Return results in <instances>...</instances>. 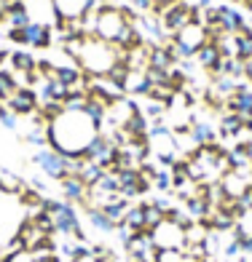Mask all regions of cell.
Returning a JSON list of instances; mask_svg holds the SVG:
<instances>
[{"mask_svg": "<svg viewBox=\"0 0 252 262\" xmlns=\"http://www.w3.org/2000/svg\"><path fill=\"white\" fill-rule=\"evenodd\" d=\"M51 214L54 220V230L62 233V235H73L75 241H86V235L81 230V220H78V211L70 201H54V198H43V206Z\"/></svg>", "mask_w": 252, "mask_h": 262, "instance_id": "3", "label": "cell"}, {"mask_svg": "<svg viewBox=\"0 0 252 262\" xmlns=\"http://www.w3.org/2000/svg\"><path fill=\"white\" fill-rule=\"evenodd\" d=\"M115 152H118V145L107 134H102V131H100V134L94 137V142L86 147L83 158L91 161V163H97V166H102V169L107 171L113 166V161H115Z\"/></svg>", "mask_w": 252, "mask_h": 262, "instance_id": "5", "label": "cell"}, {"mask_svg": "<svg viewBox=\"0 0 252 262\" xmlns=\"http://www.w3.org/2000/svg\"><path fill=\"white\" fill-rule=\"evenodd\" d=\"M185 214L193 222H199V220H207L209 217V211H212V206H209V201L207 198H201V195H190V198H185Z\"/></svg>", "mask_w": 252, "mask_h": 262, "instance_id": "20", "label": "cell"}, {"mask_svg": "<svg viewBox=\"0 0 252 262\" xmlns=\"http://www.w3.org/2000/svg\"><path fill=\"white\" fill-rule=\"evenodd\" d=\"M3 262H32V254H30V252H25V249H19V252L6 254V259H3Z\"/></svg>", "mask_w": 252, "mask_h": 262, "instance_id": "36", "label": "cell"}, {"mask_svg": "<svg viewBox=\"0 0 252 262\" xmlns=\"http://www.w3.org/2000/svg\"><path fill=\"white\" fill-rule=\"evenodd\" d=\"M121 49L113 43H107L97 35H86L81 43V51H78V67H83V73L91 75V78H102L113 70V64L121 62Z\"/></svg>", "mask_w": 252, "mask_h": 262, "instance_id": "2", "label": "cell"}, {"mask_svg": "<svg viewBox=\"0 0 252 262\" xmlns=\"http://www.w3.org/2000/svg\"><path fill=\"white\" fill-rule=\"evenodd\" d=\"M30 14V21L35 25H43V27H56L59 25V14H56V6L54 0H22Z\"/></svg>", "mask_w": 252, "mask_h": 262, "instance_id": "9", "label": "cell"}, {"mask_svg": "<svg viewBox=\"0 0 252 262\" xmlns=\"http://www.w3.org/2000/svg\"><path fill=\"white\" fill-rule=\"evenodd\" d=\"M220 59H223V54H220V49H218V43H212V40H207V43H204L201 49L196 51V62H199V67L209 70V73H215V70H218Z\"/></svg>", "mask_w": 252, "mask_h": 262, "instance_id": "17", "label": "cell"}, {"mask_svg": "<svg viewBox=\"0 0 252 262\" xmlns=\"http://www.w3.org/2000/svg\"><path fill=\"white\" fill-rule=\"evenodd\" d=\"M223 252H225V257H239V254H242V244H236L234 238H231V241L225 244Z\"/></svg>", "mask_w": 252, "mask_h": 262, "instance_id": "37", "label": "cell"}, {"mask_svg": "<svg viewBox=\"0 0 252 262\" xmlns=\"http://www.w3.org/2000/svg\"><path fill=\"white\" fill-rule=\"evenodd\" d=\"M201 262H218V259H212V257H204Z\"/></svg>", "mask_w": 252, "mask_h": 262, "instance_id": "42", "label": "cell"}, {"mask_svg": "<svg viewBox=\"0 0 252 262\" xmlns=\"http://www.w3.org/2000/svg\"><path fill=\"white\" fill-rule=\"evenodd\" d=\"M16 118H19V115L11 110L6 102H0V123H3L8 131H14V128H16Z\"/></svg>", "mask_w": 252, "mask_h": 262, "instance_id": "33", "label": "cell"}, {"mask_svg": "<svg viewBox=\"0 0 252 262\" xmlns=\"http://www.w3.org/2000/svg\"><path fill=\"white\" fill-rule=\"evenodd\" d=\"M27 142L43 150L46 145H49V134H46V128H43V131H41V128H35V131H30V134H27Z\"/></svg>", "mask_w": 252, "mask_h": 262, "instance_id": "34", "label": "cell"}, {"mask_svg": "<svg viewBox=\"0 0 252 262\" xmlns=\"http://www.w3.org/2000/svg\"><path fill=\"white\" fill-rule=\"evenodd\" d=\"M70 262H97V259H94V254H91V252H86V254H81V257L70 259Z\"/></svg>", "mask_w": 252, "mask_h": 262, "instance_id": "40", "label": "cell"}, {"mask_svg": "<svg viewBox=\"0 0 252 262\" xmlns=\"http://www.w3.org/2000/svg\"><path fill=\"white\" fill-rule=\"evenodd\" d=\"M59 187H62V195L70 204H86L89 201V187L83 185L75 174H67L65 180H59Z\"/></svg>", "mask_w": 252, "mask_h": 262, "instance_id": "13", "label": "cell"}, {"mask_svg": "<svg viewBox=\"0 0 252 262\" xmlns=\"http://www.w3.org/2000/svg\"><path fill=\"white\" fill-rule=\"evenodd\" d=\"M204 246H207L209 257H212V254H218V252H220V233H218V230H209L207 238H204Z\"/></svg>", "mask_w": 252, "mask_h": 262, "instance_id": "35", "label": "cell"}, {"mask_svg": "<svg viewBox=\"0 0 252 262\" xmlns=\"http://www.w3.org/2000/svg\"><path fill=\"white\" fill-rule=\"evenodd\" d=\"M185 262H193V259H188V257H185Z\"/></svg>", "mask_w": 252, "mask_h": 262, "instance_id": "44", "label": "cell"}, {"mask_svg": "<svg viewBox=\"0 0 252 262\" xmlns=\"http://www.w3.org/2000/svg\"><path fill=\"white\" fill-rule=\"evenodd\" d=\"M190 137H193V142L199 147H204V145H215L218 142V131L212 128V123H207V121H190Z\"/></svg>", "mask_w": 252, "mask_h": 262, "instance_id": "18", "label": "cell"}, {"mask_svg": "<svg viewBox=\"0 0 252 262\" xmlns=\"http://www.w3.org/2000/svg\"><path fill=\"white\" fill-rule=\"evenodd\" d=\"M153 187H159L161 193H169V190L175 187L169 169H161V171H156V177H153Z\"/></svg>", "mask_w": 252, "mask_h": 262, "instance_id": "32", "label": "cell"}, {"mask_svg": "<svg viewBox=\"0 0 252 262\" xmlns=\"http://www.w3.org/2000/svg\"><path fill=\"white\" fill-rule=\"evenodd\" d=\"M6 104L16 115H32L35 110H38V94H35L30 86H22V89H16L14 94H11Z\"/></svg>", "mask_w": 252, "mask_h": 262, "instance_id": "11", "label": "cell"}, {"mask_svg": "<svg viewBox=\"0 0 252 262\" xmlns=\"http://www.w3.org/2000/svg\"><path fill=\"white\" fill-rule=\"evenodd\" d=\"M220 134L225 139H234V137H242L244 134V123H242V118H239L236 113H223L220 115Z\"/></svg>", "mask_w": 252, "mask_h": 262, "instance_id": "22", "label": "cell"}, {"mask_svg": "<svg viewBox=\"0 0 252 262\" xmlns=\"http://www.w3.org/2000/svg\"><path fill=\"white\" fill-rule=\"evenodd\" d=\"M83 113H86L91 121H97L100 126H102V121H105V113H107V104L105 102H100L97 97H89L86 99V104H83Z\"/></svg>", "mask_w": 252, "mask_h": 262, "instance_id": "29", "label": "cell"}, {"mask_svg": "<svg viewBox=\"0 0 252 262\" xmlns=\"http://www.w3.org/2000/svg\"><path fill=\"white\" fill-rule=\"evenodd\" d=\"M153 233V244L156 249H185V228L172 220H164Z\"/></svg>", "mask_w": 252, "mask_h": 262, "instance_id": "7", "label": "cell"}, {"mask_svg": "<svg viewBox=\"0 0 252 262\" xmlns=\"http://www.w3.org/2000/svg\"><path fill=\"white\" fill-rule=\"evenodd\" d=\"M218 182H220V190H223L225 198H242L247 193V187H249V177L231 169V171H225Z\"/></svg>", "mask_w": 252, "mask_h": 262, "instance_id": "12", "label": "cell"}, {"mask_svg": "<svg viewBox=\"0 0 252 262\" xmlns=\"http://www.w3.org/2000/svg\"><path fill=\"white\" fill-rule=\"evenodd\" d=\"M124 222L129 225L131 230H145V204H137V206H129L126 209V217H124Z\"/></svg>", "mask_w": 252, "mask_h": 262, "instance_id": "25", "label": "cell"}, {"mask_svg": "<svg viewBox=\"0 0 252 262\" xmlns=\"http://www.w3.org/2000/svg\"><path fill=\"white\" fill-rule=\"evenodd\" d=\"M242 254H252V233L242 241Z\"/></svg>", "mask_w": 252, "mask_h": 262, "instance_id": "39", "label": "cell"}, {"mask_svg": "<svg viewBox=\"0 0 252 262\" xmlns=\"http://www.w3.org/2000/svg\"><path fill=\"white\" fill-rule=\"evenodd\" d=\"M19 89L16 83V75L11 73V70H3L0 67V102H8V97Z\"/></svg>", "mask_w": 252, "mask_h": 262, "instance_id": "27", "label": "cell"}, {"mask_svg": "<svg viewBox=\"0 0 252 262\" xmlns=\"http://www.w3.org/2000/svg\"><path fill=\"white\" fill-rule=\"evenodd\" d=\"M177 64V59L172 56V51L166 46H148V67H156V70H172Z\"/></svg>", "mask_w": 252, "mask_h": 262, "instance_id": "16", "label": "cell"}, {"mask_svg": "<svg viewBox=\"0 0 252 262\" xmlns=\"http://www.w3.org/2000/svg\"><path fill=\"white\" fill-rule=\"evenodd\" d=\"M244 150H247V158H249V163H252V139L244 142Z\"/></svg>", "mask_w": 252, "mask_h": 262, "instance_id": "41", "label": "cell"}, {"mask_svg": "<svg viewBox=\"0 0 252 262\" xmlns=\"http://www.w3.org/2000/svg\"><path fill=\"white\" fill-rule=\"evenodd\" d=\"M25 43L32 46V49H49L51 46V27H43V25H30L25 27Z\"/></svg>", "mask_w": 252, "mask_h": 262, "instance_id": "15", "label": "cell"}, {"mask_svg": "<svg viewBox=\"0 0 252 262\" xmlns=\"http://www.w3.org/2000/svg\"><path fill=\"white\" fill-rule=\"evenodd\" d=\"M234 40H236V56L244 59V62H247V59H252V32L244 27L242 32L234 35Z\"/></svg>", "mask_w": 252, "mask_h": 262, "instance_id": "26", "label": "cell"}, {"mask_svg": "<svg viewBox=\"0 0 252 262\" xmlns=\"http://www.w3.org/2000/svg\"><path fill=\"white\" fill-rule=\"evenodd\" d=\"M89 222H91L100 233H113V230H115V222L107 217L100 206H89Z\"/></svg>", "mask_w": 252, "mask_h": 262, "instance_id": "24", "label": "cell"}, {"mask_svg": "<svg viewBox=\"0 0 252 262\" xmlns=\"http://www.w3.org/2000/svg\"><path fill=\"white\" fill-rule=\"evenodd\" d=\"M102 174H105V169H102V166L91 163V161H86V158H83L81 169L75 171V177H78V180H81L83 185H86V187H94V185H97Z\"/></svg>", "mask_w": 252, "mask_h": 262, "instance_id": "23", "label": "cell"}, {"mask_svg": "<svg viewBox=\"0 0 252 262\" xmlns=\"http://www.w3.org/2000/svg\"><path fill=\"white\" fill-rule=\"evenodd\" d=\"M126 25L129 21L124 19V11L118 6H113V3H105V6H100L97 11H94V35L107 40V43H113V46H115L118 38H121Z\"/></svg>", "mask_w": 252, "mask_h": 262, "instance_id": "4", "label": "cell"}, {"mask_svg": "<svg viewBox=\"0 0 252 262\" xmlns=\"http://www.w3.org/2000/svg\"><path fill=\"white\" fill-rule=\"evenodd\" d=\"M126 209H129V204H126V198H121V195H118L115 201H110L107 206H102V211H105L107 217H110V220L115 222V225H118V222H124Z\"/></svg>", "mask_w": 252, "mask_h": 262, "instance_id": "28", "label": "cell"}, {"mask_svg": "<svg viewBox=\"0 0 252 262\" xmlns=\"http://www.w3.org/2000/svg\"><path fill=\"white\" fill-rule=\"evenodd\" d=\"M159 19H161V27H164V32L177 35L183 27H188L190 21H193V6L185 3V0H177V3L166 8Z\"/></svg>", "mask_w": 252, "mask_h": 262, "instance_id": "6", "label": "cell"}, {"mask_svg": "<svg viewBox=\"0 0 252 262\" xmlns=\"http://www.w3.org/2000/svg\"><path fill=\"white\" fill-rule=\"evenodd\" d=\"M218 11H220L218 25L223 27V32L236 35V32H242L247 27V21H244V16H242V11H239V8H234V6H218Z\"/></svg>", "mask_w": 252, "mask_h": 262, "instance_id": "14", "label": "cell"}, {"mask_svg": "<svg viewBox=\"0 0 252 262\" xmlns=\"http://www.w3.org/2000/svg\"><path fill=\"white\" fill-rule=\"evenodd\" d=\"M249 187H252V171H249Z\"/></svg>", "mask_w": 252, "mask_h": 262, "instance_id": "43", "label": "cell"}, {"mask_svg": "<svg viewBox=\"0 0 252 262\" xmlns=\"http://www.w3.org/2000/svg\"><path fill=\"white\" fill-rule=\"evenodd\" d=\"M46 134H49L51 150L62 152L67 158H75L83 156L94 137L100 134V123L91 121L83 110H62L54 121H49Z\"/></svg>", "mask_w": 252, "mask_h": 262, "instance_id": "1", "label": "cell"}, {"mask_svg": "<svg viewBox=\"0 0 252 262\" xmlns=\"http://www.w3.org/2000/svg\"><path fill=\"white\" fill-rule=\"evenodd\" d=\"M8 62H11V73H22V75H30L38 67V59L27 51H11Z\"/></svg>", "mask_w": 252, "mask_h": 262, "instance_id": "19", "label": "cell"}, {"mask_svg": "<svg viewBox=\"0 0 252 262\" xmlns=\"http://www.w3.org/2000/svg\"><path fill=\"white\" fill-rule=\"evenodd\" d=\"M35 163L41 166V171H46L51 177V180H65V177L70 174V161L67 156H62V152H56V150H38L35 152Z\"/></svg>", "mask_w": 252, "mask_h": 262, "instance_id": "8", "label": "cell"}, {"mask_svg": "<svg viewBox=\"0 0 252 262\" xmlns=\"http://www.w3.org/2000/svg\"><path fill=\"white\" fill-rule=\"evenodd\" d=\"M164 220H166V214H164L159 206H156L153 201H150V204L145 201V230H156Z\"/></svg>", "mask_w": 252, "mask_h": 262, "instance_id": "30", "label": "cell"}, {"mask_svg": "<svg viewBox=\"0 0 252 262\" xmlns=\"http://www.w3.org/2000/svg\"><path fill=\"white\" fill-rule=\"evenodd\" d=\"M6 25H8V30H25L30 25V14H27V8L22 0H16V3L6 11Z\"/></svg>", "mask_w": 252, "mask_h": 262, "instance_id": "21", "label": "cell"}, {"mask_svg": "<svg viewBox=\"0 0 252 262\" xmlns=\"http://www.w3.org/2000/svg\"><path fill=\"white\" fill-rule=\"evenodd\" d=\"M153 262H185V252L183 249H156Z\"/></svg>", "mask_w": 252, "mask_h": 262, "instance_id": "31", "label": "cell"}, {"mask_svg": "<svg viewBox=\"0 0 252 262\" xmlns=\"http://www.w3.org/2000/svg\"><path fill=\"white\" fill-rule=\"evenodd\" d=\"M8 40H14V43H25V30H8Z\"/></svg>", "mask_w": 252, "mask_h": 262, "instance_id": "38", "label": "cell"}, {"mask_svg": "<svg viewBox=\"0 0 252 262\" xmlns=\"http://www.w3.org/2000/svg\"><path fill=\"white\" fill-rule=\"evenodd\" d=\"M59 19H83L100 8L97 0H54Z\"/></svg>", "mask_w": 252, "mask_h": 262, "instance_id": "10", "label": "cell"}]
</instances>
